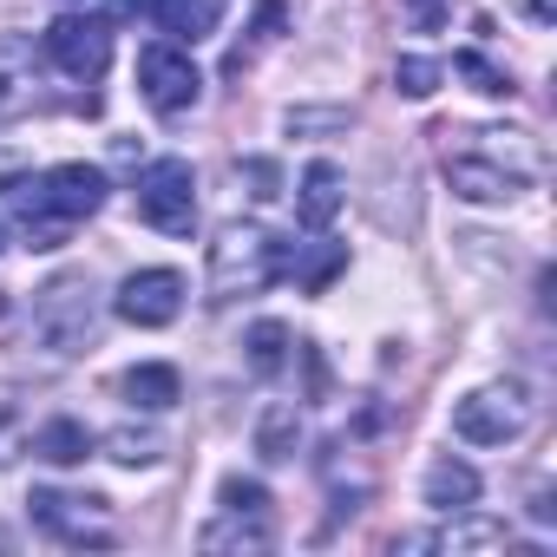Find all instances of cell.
Returning <instances> with one entry per match:
<instances>
[{
  "instance_id": "6da1fadb",
  "label": "cell",
  "mask_w": 557,
  "mask_h": 557,
  "mask_svg": "<svg viewBox=\"0 0 557 557\" xmlns=\"http://www.w3.org/2000/svg\"><path fill=\"white\" fill-rule=\"evenodd\" d=\"M440 171L466 203H511L524 184L544 177V151L531 132H459V145H446Z\"/></svg>"
},
{
  "instance_id": "7a4b0ae2",
  "label": "cell",
  "mask_w": 557,
  "mask_h": 557,
  "mask_svg": "<svg viewBox=\"0 0 557 557\" xmlns=\"http://www.w3.org/2000/svg\"><path fill=\"white\" fill-rule=\"evenodd\" d=\"M106 190H112L106 171H92V164H53L40 177H21L8 190V203L21 210V230H27L34 249H60L73 223H86V216L106 210Z\"/></svg>"
},
{
  "instance_id": "3957f363",
  "label": "cell",
  "mask_w": 557,
  "mask_h": 557,
  "mask_svg": "<svg viewBox=\"0 0 557 557\" xmlns=\"http://www.w3.org/2000/svg\"><path fill=\"white\" fill-rule=\"evenodd\" d=\"M283 275V236H269L262 223H223L210 243V302L262 296Z\"/></svg>"
},
{
  "instance_id": "277c9868",
  "label": "cell",
  "mask_w": 557,
  "mask_h": 557,
  "mask_svg": "<svg viewBox=\"0 0 557 557\" xmlns=\"http://www.w3.org/2000/svg\"><path fill=\"white\" fill-rule=\"evenodd\" d=\"M34 335H40L53 355H79V348H92V335H99V289H92V275H86V269L53 275V283L34 296Z\"/></svg>"
},
{
  "instance_id": "5b68a950",
  "label": "cell",
  "mask_w": 557,
  "mask_h": 557,
  "mask_svg": "<svg viewBox=\"0 0 557 557\" xmlns=\"http://www.w3.org/2000/svg\"><path fill=\"white\" fill-rule=\"evenodd\" d=\"M138 216L164 236H190L197 223V171L184 158H158L138 171Z\"/></svg>"
},
{
  "instance_id": "8992f818",
  "label": "cell",
  "mask_w": 557,
  "mask_h": 557,
  "mask_svg": "<svg viewBox=\"0 0 557 557\" xmlns=\"http://www.w3.org/2000/svg\"><path fill=\"white\" fill-rule=\"evenodd\" d=\"M524 426H531V400H524L518 381L479 387V394H466V400L453 407V433L472 440V446H505V440H518Z\"/></svg>"
},
{
  "instance_id": "52a82bcc",
  "label": "cell",
  "mask_w": 557,
  "mask_h": 557,
  "mask_svg": "<svg viewBox=\"0 0 557 557\" xmlns=\"http://www.w3.org/2000/svg\"><path fill=\"white\" fill-rule=\"evenodd\" d=\"M138 92H145V106H151L158 119H177V112L197 106L203 73L190 66V53H184L177 40H158V47L138 53Z\"/></svg>"
},
{
  "instance_id": "ba28073f",
  "label": "cell",
  "mask_w": 557,
  "mask_h": 557,
  "mask_svg": "<svg viewBox=\"0 0 557 557\" xmlns=\"http://www.w3.org/2000/svg\"><path fill=\"white\" fill-rule=\"evenodd\" d=\"M47 60L66 73V79H99L106 66H112V21H99V14H60L53 27H47Z\"/></svg>"
},
{
  "instance_id": "9c48e42d",
  "label": "cell",
  "mask_w": 557,
  "mask_h": 557,
  "mask_svg": "<svg viewBox=\"0 0 557 557\" xmlns=\"http://www.w3.org/2000/svg\"><path fill=\"white\" fill-rule=\"evenodd\" d=\"M27 505H34V524H40V531H53L60 544H112L106 498H73V492H53V485H40Z\"/></svg>"
},
{
  "instance_id": "30bf717a",
  "label": "cell",
  "mask_w": 557,
  "mask_h": 557,
  "mask_svg": "<svg viewBox=\"0 0 557 557\" xmlns=\"http://www.w3.org/2000/svg\"><path fill=\"white\" fill-rule=\"evenodd\" d=\"M112 309H119L132 329H164V322H177V309H184V275H177V269H138V275H125V283H119Z\"/></svg>"
},
{
  "instance_id": "8fae6325",
  "label": "cell",
  "mask_w": 557,
  "mask_h": 557,
  "mask_svg": "<svg viewBox=\"0 0 557 557\" xmlns=\"http://www.w3.org/2000/svg\"><path fill=\"white\" fill-rule=\"evenodd\" d=\"M119 14H151V27L177 47H197L223 27V0H119Z\"/></svg>"
},
{
  "instance_id": "7c38bea8",
  "label": "cell",
  "mask_w": 557,
  "mask_h": 557,
  "mask_svg": "<svg viewBox=\"0 0 557 557\" xmlns=\"http://www.w3.org/2000/svg\"><path fill=\"white\" fill-rule=\"evenodd\" d=\"M34 106V40L0 34V125H14Z\"/></svg>"
},
{
  "instance_id": "4fadbf2b",
  "label": "cell",
  "mask_w": 557,
  "mask_h": 557,
  "mask_svg": "<svg viewBox=\"0 0 557 557\" xmlns=\"http://www.w3.org/2000/svg\"><path fill=\"white\" fill-rule=\"evenodd\" d=\"M342 269H348V249L342 243H283V275H296L309 296H322Z\"/></svg>"
},
{
  "instance_id": "5bb4252c",
  "label": "cell",
  "mask_w": 557,
  "mask_h": 557,
  "mask_svg": "<svg viewBox=\"0 0 557 557\" xmlns=\"http://www.w3.org/2000/svg\"><path fill=\"white\" fill-rule=\"evenodd\" d=\"M426 505H433V511H472V505H479V472H472L466 459H453V453L433 459V466H426Z\"/></svg>"
},
{
  "instance_id": "9a60e30c",
  "label": "cell",
  "mask_w": 557,
  "mask_h": 557,
  "mask_svg": "<svg viewBox=\"0 0 557 557\" xmlns=\"http://www.w3.org/2000/svg\"><path fill=\"white\" fill-rule=\"evenodd\" d=\"M296 210H302L309 230H329V223H335V210H342V171H335L329 158H315V164L302 171V197H296Z\"/></svg>"
},
{
  "instance_id": "2e32d148",
  "label": "cell",
  "mask_w": 557,
  "mask_h": 557,
  "mask_svg": "<svg viewBox=\"0 0 557 557\" xmlns=\"http://www.w3.org/2000/svg\"><path fill=\"white\" fill-rule=\"evenodd\" d=\"M119 394H125L132 407H145V413H164V407H177V400H184V381H177V368L145 361V368H132V374L119 381Z\"/></svg>"
},
{
  "instance_id": "e0dca14e",
  "label": "cell",
  "mask_w": 557,
  "mask_h": 557,
  "mask_svg": "<svg viewBox=\"0 0 557 557\" xmlns=\"http://www.w3.org/2000/svg\"><path fill=\"white\" fill-rule=\"evenodd\" d=\"M269 518H256V511H223L216 524H203V550H269Z\"/></svg>"
},
{
  "instance_id": "ac0fdd59",
  "label": "cell",
  "mask_w": 557,
  "mask_h": 557,
  "mask_svg": "<svg viewBox=\"0 0 557 557\" xmlns=\"http://www.w3.org/2000/svg\"><path fill=\"white\" fill-rule=\"evenodd\" d=\"M92 433L79 426V420H47L40 433H34V453L47 459V466H79V459H92Z\"/></svg>"
},
{
  "instance_id": "d6986e66",
  "label": "cell",
  "mask_w": 557,
  "mask_h": 557,
  "mask_svg": "<svg viewBox=\"0 0 557 557\" xmlns=\"http://www.w3.org/2000/svg\"><path fill=\"white\" fill-rule=\"evenodd\" d=\"M296 440H302V413L289 400L262 407V420H256V453L262 459H296Z\"/></svg>"
},
{
  "instance_id": "ffe728a7",
  "label": "cell",
  "mask_w": 557,
  "mask_h": 557,
  "mask_svg": "<svg viewBox=\"0 0 557 557\" xmlns=\"http://www.w3.org/2000/svg\"><path fill=\"white\" fill-rule=\"evenodd\" d=\"M243 348H249V368H256L262 381L289 368V329H283V322H256V329L243 335Z\"/></svg>"
},
{
  "instance_id": "44dd1931",
  "label": "cell",
  "mask_w": 557,
  "mask_h": 557,
  "mask_svg": "<svg viewBox=\"0 0 557 557\" xmlns=\"http://www.w3.org/2000/svg\"><path fill=\"white\" fill-rule=\"evenodd\" d=\"M283 21H289V14H283V8H275V0H269V8H256V27H249V47H236V53H230V79H243V66H249V60H256L262 47H275V34H283Z\"/></svg>"
},
{
  "instance_id": "7402d4cb",
  "label": "cell",
  "mask_w": 557,
  "mask_h": 557,
  "mask_svg": "<svg viewBox=\"0 0 557 557\" xmlns=\"http://www.w3.org/2000/svg\"><path fill=\"white\" fill-rule=\"evenodd\" d=\"M106 453H112L119 466H151V459L164 453V440H158L151 426H119V433L106 440Z\"/></svg>"
},
{
  "instance_id": "603a6c76",
  "label": "cell",
  "mask_w": 557,
  "mask_h": 557,
  "mask_svg": "<svg viewBox=\"0 0 557 557\" xmlns=\"http://www.w3.org/2000/svg\"><path fill=\"white\" fill-rule=\"evenodd\" d=\"M394 86H400L407 99H433V92H440V60H426V53H407V60L394 66Z\"/></svg>"
},
{
  "instance_id": "cb8c5ba5",
  "label": "cell",
  "mask_w": 557,
  "mask_h": 557,
  "mask_svg": "<svg viewBox=\"0 0 557 557\" xmlns=\"http://www.w3.org/2000/svg\"><path fill=\"white\" fill-rule=\"evenodd\" d=\"M453 73H466V79H472V92H485V99H505V92H511V79H505L485 53H472V47H466V53H453Z\"/></svg>"
},
{
  "instance_id": "d4e9b609",
  "label": "cell",
  "mask_w": 557,
  "mask_h": 557,
  "mask_svg": "<svg viewBox=\"0 0 557 557\" xmlns=\"http://www.w3.org/2000/svg\"><path fill=\"white\" fill-rule=\"evenodd\" d=\"M216 505H223V511H256V518H269V485H262V479H223V485H216Z\"/></svg>"
},
{
  "instance_id": "484cf974",
  "label": "cell",
  "mask_w": 557,
  "mask_h": 557,
  "mask_svg": "<svg viewBox=\"0 0 557 557\" xmlns=\"http://www.w3.org/2000/svg\"><path fill=\"white\" fill-rule=\"evenodd\" d=\"M21 459V407L0 394V466H14Z\"/></svg>"
},
{
  "instance_id": "4316f807",
  "label": "cell",
  "mask_w": 557,
  "mask_h": 557,
  "mask_svg": "<svg viewBox=\"0 0 557 557\" xmlns=\"http://www.w3.org/2000/svg\"><path fill=\"white\" fill-rule=\"evenodd\" d=\"M249 184H256V197H275V164L256 158V164H249Z\"/></svg>"
},
{
  "instance_id": "83f0119b",
  "label": "cell",
  "mask_w": 557,
  "mask_h": 557,
  "mask_svg": "<svg viewBox=\"0 0 557 557\" xmlns=\"http://www.w3.org/2000/svg\"><path fill=\"white\" fill-rule=\"evenodd\" d=\"M518 8H524L537 27H550V21H557V0H518Z\"/></svg>"
},
{
  "instance_id": "f1b7e54d",
  "label": "cell",
  "mask_w": 557,
  "mask_h": 557,
  "mask_svg": "<svg viewBox=\"0 0 557 557\" xmlns=\"http://www.w3.org/2000/svg\"><path fill=\"white\" fill-rule=\"evenodd\" d=\"M0 249H8V223H0Z\"/></svg>"
},
{
  "instance_id": "f546056e",
  "label": "cell",
  "mask_w": 557,
  "mask_h": 557,
  "mask_svg": "<svg viewBox=\"0 0 557 557\" xmlns=\"http://www.w3.org/2000/svg\"><path fill=\"white\" fill-rule=\"evenodd\" d=\"M66 8H86V0H66Z\"/></svg>"
}]
</instances>
